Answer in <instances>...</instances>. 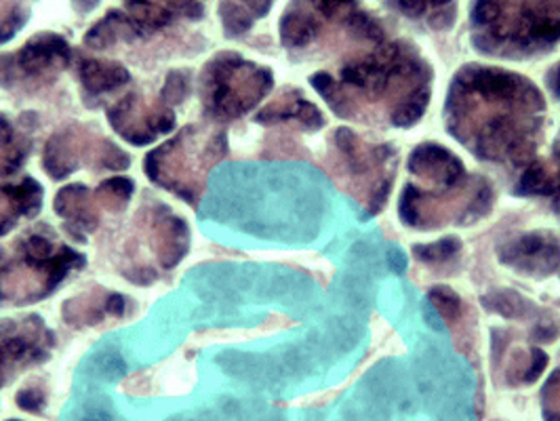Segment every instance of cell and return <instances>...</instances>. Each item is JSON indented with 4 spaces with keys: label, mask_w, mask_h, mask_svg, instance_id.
<instances>
[{
    "label": "cell",
    "mask_w": 560,
    "mask_h": 421,
    "mask_svg": "<svg viewBox=\"0 0 560 421\" xmlns=\"http://www.w3.org/2000/svg\"><path fill=\"white\" fill-rule=\"evenodd\" d=\"M83 257L45 234H30L20 243V255L0 272V302L30 304L51 293Z\"/></svg>",
    "instance_id": "obj_5"
},
{
    "label": "cell",
    "mask_w": 560,
    "mask_h": 421,
    "mask_svg": "<svg viewBox=\"0 0 560 421\" xmlns=\"http://www.w3.org/2000/svg\"><path fill=\"white\" fill-rule=\"evenodd\" d=\"M188 89H190V83H188L186 74H171L167 84H165V100L177 104L186 97Z\"/></svg>",
    "instance_id": "obj_29"
},
{
    "label": "cell",
    "mask_w": 560,
    "mask_h": 421,
    "mask_svg": "<svg viewBox=\"0 0 560 421\" xmlns=\"http://www.w3.org/2000/svg\"><path fill=\"white\" fill-rule=\"evenodd\" d=\"M26 20L28 13L18 0H0V43L15 36Z\"/></svg>",
    "instance_id": "obj_25"
},
{
    "label": "cell",
    "mask_w": 560,
    "mask_h": 421,
    "mask_svg": "<svg viewBox=\"0 0 560 421\" xmlns=\"http://www.w3.org/2000/svg\"><path fill=\"white\" fill-rule=\"evenodd\" d=\"M230 2H234V0H230ZM234 4H238L241 9H245V11L252 15L253 20H255V17H261V15L268 11L270 0H238V2H234Z\"/></svg>",
    "instance_id": "obj_30"
},
{
    "label": "cell",
    "mask_w": 560,
    "mask_h": 421,
    "mask_svg": "<svg viewBox=\"0 0 560 421\" xmlns=\"http://www.w3.org/2000/svg\"><path fill=\"white\" fill-rule=\"evenodd\" d=\"M548 163H550V167H552L555 175H557V195H555V197H559L557 207L560 209V136L559 141H557V150H555V161H548Z\"/></svg>",
    "instance_id": "obj_31"
},
{
    "label": "cell",
    "mask_w": 560,
    "mask_h": 421,
    "mask_svg": "<svg viewBox=\"0 0 560 421\" xmlns=\"http://www.w3.org/2000/svg\"><path fill=\"white\" fill-rule=\"evenodd\" d=\"M43 202V188L34 179H24L18 186L0 188V236L9 234L15 224L34 215Z\"/></svg>",
    "instance_id": "obj_16"
},
{
    "label": "cell",
    "mask_w": 560,
    "mask_h": 421,
    "mask_svg": "<svg viewBox=\"0 0 560 421\" xmlns=\"http://www.w3.org/2000/svg\"><path fill=\"white\" fill-rule=\"evenodd\" d=\"M354 0H293L282 15L280 36L287 47H304L312 43L327 22L350 17Z\"/></svg>",
    "instance_id": "obj_11"
},
{
    "label": "cell",
    "mask_w": 560,
    "mask_h": 421,
    "mask_svg": "<svg viewBox=\"0 0 560 421\" xmlns=\"http://www.w3.org/2000/svg\"><path fill=\"white\" fill-rule=\"evenodd\" d=\"M100 207L102 204L97 197H89V190L83 186L63 188L56 198L57 215L70 227V232L79 236L95 230L100 222Z\"/></svg>",
    "instance_id": "obj_15"
},
{
    "label": "cell",
    "mask_w": 560,
    "mask_h": 421,
    "mask_svg": "<svg viewBox=\"0 0 560 421\" xmlns=\"http://www.w3.org/2000/svg\"><path fill=\"white\" fill-rule=\"evenodd\" d=\"M548 365V354L539 348H532V350H516L508 366H505V379L510 386H525V384H533Z\"/></svg>",
    "instance_id": "obj_20"
},
{
    "label": "cell",
    "mask_w": 560,
    "mask_h": 421,
    "mask_svg": "<svg viewBox=\"0 0 560 421\" xmlns=\"http://www.w3.org/2000/svg\"><path fill=\"white\" fill-rule=\"evenodd\" d=\"M550 86H552V91L560 95V63L552 70V74H550Z\"/></svg>",
    "instance_id": "obj_32"
},
{
    "label": "cell",
    "mask_w": 560,
    "mask_h": 421,
    "mask_svg": "<svg viewBox=\"0 0 560 421\" xmlns=\"http://www.w3.org/2000/svg\"><path fill=\"white\" fill-rule=\"evenodd\" d=\"M544 110L539 89L521 74L468 66L451 84L448 131L482 161L527 163L537 148Z\"/></svg>",
    "instance_id": "obj_1"
},
{
    "label": "cell",
    "mask_w": 560,
    "mask_h": 421,
    "mask_svg": "<svg viewBox=\"0 0 560 421\" xmlns=\"http://www.w3.org/2000/svg\"><path fill=\"white\" fill-rule=\"evenodd\" d=\"M337 156L352 182H359L364 202L377 213L390 192L394 175V150L384 143H366L350 129L336 133Z\"/></svg>",
    "instance_id": "obj_8"
},
{
    "label": "cell",
    "mask_w": 560,
    "mask_h": 421,
    "mask_svg": "<svg viewBox=\"0 0 560 421\" xmlns=\"http://www.w3.org/2000/svg\"><path fill=\"white\" fill-rule=\"evenodd\" d=\"M457 188V186H455ZM423 192L416 186H407L400 197V220L420 230H434L439 225L475 224L482 220L493 202V192L485 179H468L462 192Z\"/></svg>",
    "instance_id": "obj_7"
},
{
    "label": "cell",
    "mask_w": 560,
    "mask_h": 421,
    "mask_svg": "<svg viewBox=\"0 0 560 421\" xmlns=\"http://www.w3.org/2000/svg\"><path fill=\"white\" fill-rule=\"evenodd\" d=\"M129 20L138 30V36L165 28L173 20L202 15V0H125Z\"/></svg>",
    "instance_id": "obj_14"
},
{
    "label": "cell",
    "mask_w": 560,
    "mask_h": 421,
    "mask_svg": "<svg viewBox=\"0 0 560 421\" xmlns=\"http://www.w3.org/2000/svg\"><path fill=\"white\" fill-rule=\"evenodd\" d=\"M544 420L560 421V371H557L541 390Z\"/></svg>",
    "instance_id": "obj_28"
},
{
    "label": "cell",
    "mask_w": 560,
    "mask_h": 421,
    "mask_svg": "<svg viewBox=\"0 0 560 421\" xmlns=\"http://www.w3.org/2000/svg\"><path fill=\"white\" fill-rule=\"evenodd\" d=\"M26 141L15 138L11 125L0 116V177L13 175L26 159Z\"/></svg>",
    "instance_id": "obj_23"
},
{
    "label": "cell",
    "mask_w": 560,
    "mask_h": 421,
    "mask_svg": "<svg viewBox=\"0 0 560 421\" xmlns=\"http://www.w3.org/2000/svg\"><path fill=\"white\" fill-rule=\"evenodd\" d=\"M114 129L131 143L145 145L175 127V114L167 106H148L140 95H127L108 113Z\"/></svg>",
    "instance_id": "obj_12"
},
{
    "label": "cell",
    "mask_w": 560,
    "mask_h": 421,
    "mask_svg": "<svg viewBox=\"0 0 560 421\" xmlns=\"http://www.w3.org/2000/svg\"><path fill=\"white\" fill-rule=\"evenodd\" d=\"M502 264L533 279L560 277V236L555 232L518 234L498 249Z\"/></svg>",
    "instance_id": "obj_10"
},
{
    "label": "cell",
    "mask_w": 560,
    "mask_h": 421,
    "mask_svg": "<svg viewBox=\"0 0 560 421\" xmlns=\"http://www.w3.org/2000/svg\"><path fill=\"white\" fill-rule=\"evenodd\" d=\"M459 252H462V241L453 238V236H447V238H443L439 243L413 247V255L423 264H441V261L453 259Z\"/></svg>",
    "instance_id": "obj_26"
},
{
    "label": "cell",
    "mask_w": 560,
    "mask_h": 421,
    "mask_svg": "<svg viewBox=\"0 0 560 421\" xmlns=\"http://www.w3.org/2000/svg\"><path fill=\"white\" fill-rule=\"evenodd\" d=\"M70 61V47L57 34H38L18 54L0 57V84L47 79L61 72Z\"/></svg>",
    "instance_id": "obj_9"
},
{
    "label": "cell",
    "mask_w": 560,
    "mask_h": 421,
    "mask_svg": "<svg viewBox=\"0 0 560 421\" xmlns=\"http://www.w3.org/2000/svg\"><path fill=\"white\" fill-rule=\"evenodd\" d=\"M312 84L339 116H354L359 102L386 104L394 127L418 122L430 102V72L420 57L402 45H382L343 66L339 79L316 74Z\"/></svg>",
    "instance_id": "obj_2"
},
{
    "label": "cell",
    "mask_w": 560,
    "mask_h": 421,
    "mask_svg": "<svg viewBox=\"0 0 560 421\" xmlns=\"http://www.w3.org/2000/svg\"><path fill=\"white\" fill-rule=\"evenodd\" d=\"M428 295H430L432 306L439 309V314H441L447 323H453L455 318H459V314H462V300H459V295H457L455 291H451L448 286L439 284V286H432Z\"/></svg>",
    "instance_id": "obj_27"
},
{
    "label": "cell",
    "mask_w": 560,
    "mask_h": 421,
    "mask_svg": "<svg viewBox=\"0 0 560 421\" xmlns=\"http://www.w3.org/2000/svg\"><path fill=\"white\" fill-rule=\"evenodd\" d=\"M133 38H138V30L129 20V15L122 11H113L86 34V45L106 49L118 40H133Z\"/></svg>",
    "instance_id": "obj_19"
},
{
    "label": "cell",
    "mask_w": 560,
    "mask_h": 421,
    "mask_svg": "<svg viewBox=\"0 0 560 421\" xmlns=\"http://www.w3.org/2000/svg\"><path fill=\"white\" fill-rule=\"evenodd\" d=\"M79 74L84 89L93 95H106L129 83V72L120 63L102 59H83Z\"/></svg>",
    "instance_id": "obj_18"
},
{
    "label": "cell",
    "mask_w": 560,
    "mask_h": 421,
    "mask_svg": "<svg viewBox=\"0 0 560 421\" xmlns=\"http://www.w3.org/2000/svg\"><path fill=\"white\" fill-rule=\"evenodd\" d=\"M409 171L443 190H453L466 179L459 159L439 143H421L409 156Z\"/></svg>",
    "instance_id": "obj_13"
},
{
    "label": "cell",
    "mask_w": 560,
    "mask_h": 421,
    "mask_svg": "<svg viewBox=\"0 0 560 421\" xmlns=\"http://www.w3.org/2000/svg\"><path fill=\"white\" fill-rule=\"evenodd\" d=\"M482 304L485 308L505 316V318H512V320H518V318H529L533 314H539L541 309L535 308V304H532L529 300H525L521 293L516 291H510V289H498V291H491L489 295L482 297Z\"/></svg>",
    "instance_id": "obj_22"
},
{
    "label": "cell",
    "mask_w": 560,
    "mask_h": 421,
    "mask_svg": "<svg viewBox=\"0 0 560 421\" xmlns=\"http://www.w3.org/2000/svg\"><path fill=\"white\" fill-rule=\"evenodd\" d=\"M28 363L32 365L26 350L15 339H11L7 334L0 331V386L7 382V377L13 371L28 366Z\"/></svg>",
    "instance_id": "obj_24"
},
{
    "label": "cell",
    "mask_w": 560,
    "mask_h": 421,
    "mask_svg": "<svg viewBox=\"0 0 560 421\" xmlns=\"http://www.w3.org/2000/svg\"><path fill=\"white\" fill-rule=\"evenodd\" d=\"M272 89V72L241 56L211 59L202 72V102L215 118H238Z\"/></svg>",
    "instance_id": "obj_6"
},
{
    "label": "cell",
    "mask_w": 560,
    "mask_h": 421,
    "mask_svg": "<svg viewBox=\"0 0 560 421\" xmlns=\"http://www.w3.org/2000/svg\"><path fill=\"white\" fill-rule=\"evenodd\" d=\"M225 152V136L218 129L192 125L175 140L163 143L145 159V173L159 186L197 202L202 197L207 171L220 163Z\"/></svg>",
    "instance_id": "obj_4"
},
{
    "label": "cell",
    "mask_w": 560,
    "mask_h": 421,
    "mask_svg": "<svg viewBox=\"0 0 560 421\" xmlns=\"http://www.w3.org/2000/svg\"><path fill=\"white\" fill-rule=\"evenodd\" d=\"M398 9L416 20H425L432 28H447L455 20V0H396Z\"/></svg>",
    "instance_id": "obj_21"
},
{
    "label": "cell",
    "mask_w": 560,
    "mask_h": 421,
    "mask_svg": "<svg viewBox=\"0 0 560 421\" xmlns=\"http://www.w3.org/2000/svg\"><path fill=\"white\" fill-rule=\"evenodd\" d=\"M475 45L495 56H529L560 43V0H477Z\"/></svg>",
    "instance_id": "obj_3"
},
{
    "label": "cell",
    "mask_w": 560,
    "mask_h": 421,
    "mask_svg": "<svg viewBox=\"0 0 560 421\" xmlns=\"http://www.w3.org/2000/svg\"><path fill=\"white\" fill-rule=\"evenodd\" d=\"M257 122L279 125V122H298L308 129H320L325 125V116L320 110L304 100L298 91H287L277 97L270 106L255 116Z\"/></svg>",
    "instance_id": "obj_17"
}]
</instances>
